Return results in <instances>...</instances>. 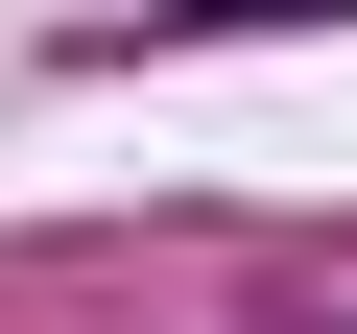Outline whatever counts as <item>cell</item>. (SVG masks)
<instances>
[{
  "label": "cell",
  "instance_id": "1",
  "mask_svg": "<svg viewBox=\"0 0 357 334\" xmlns=\"http://www.w3.org/2000/svg\"><path fill=\"white\" fill-rule=\"evenodd\" d=\"M191 24H357V0H167L143 48H191Z\"/></svg>",
  "mask_w": 357,
  "mask_h": 334
}]
</instances>
